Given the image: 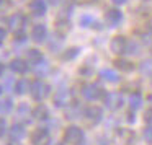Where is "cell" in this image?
Wrapping results in <instances>:
<instances>
[{
    "instance_id": "6da1fadb",
    "label": "cell",
    "mask_w": 152,
    "mask_h": 145,
    "mask_svg": "<svg viewBox=\"0 0 152 145\" xmlns=\"http://www.w3.org/2000/svg\"><path fill=\"white\" fill-rule=\"evenodd\" d=\"M30 91H31V96H33L36 101H43V99L49 95V85H46V83L41 82V80H36V82L31 83Z\"/></svg>"
},
{
    "instance_id": "7a4b0ae2",
    "label": "cell",
    "mask_w": 152,
    "mask_h": 145,
    "mask_svg": "<svg viewBox=\"0 0 152 145\" xmlns=\"http://www.w3.org/2000/svg\"><path fill=\"white\" fill-rule=\"evenodd\" d=\"M64 140L70 145H79L83 142V130L77 125H70L67 127L66 134H64Z\"/></svg>"
},
{
    "instance_id": "3957f363",
    "label": "cell",
    "mask_w": 152,
    "mask_h": 145,
    "mask_svg": "<svg viewBox=\"0 0 152 145\" xmlns=\"http://www.w3.org/2000/svg\"><path fill=\"white\" fill-rule=\"evenodd\" d=\"M8 25H10V30L13 31L15 34H17V33H23L25 26H26V17H23L21 13H15V15H12V17H10Z\"/></svg>"
},
{
    "instance_id": "277c9868",
    "label": "cell",
    "mask_w": 152,
    "mask_h": 145,
    "mask_svg": "<svg viewBox=\"0 0 152 145\" xmlns=\"http://www.w3.org/2000/svg\"><path fill=\"white\" fill-rule=\"evenodd\" d=\"M31 144L33 145H49L51 144V135L46 129H36L31 134Z\"/></svg>"
},
{
    "instance_id": "5b68a950",
    "label": "cell",
    "mask_w": 152,
    "mask_h": 145,
    "mask_svg": "<svg viewBox=\"0 0 152 145\" xmlns=\"http://www.w3.org/2000/svg\"><path fill=\"white\" fill-rule=\"evenodd\" d=\"M82 95L85 99L93 101V99H98L100 96H102V88H100L96 83H88V85H85L82 88Z\"/></svg>"
},
{
    "instance_id": "8992f818",
    "label": "cell",
    "mask_w": 152,
    "mask_h": 145,
    "mask_svg": "<svg viewBox=\"0 0 152 145\" xmlns=\"http://www.w3.org/2000/svg\"><path fill=\"white\" fill-rule=\"evenodd\" d=\"M105 104H106L108 109L116 111V109H119L123 106V96L119 95V93H116V91L108 93V95L105 96Z\"/></svg>"
},
{
    "instance_id": "52a82bcc",
    "label": "cell",
    "mask_w": 152,
    "mask_h": 145,
    "mask_svg": "<svg viewBox=\"0 0 152 145\" xmlns=\"http://www.w3.org/2000/svg\"><path fill=\"white\" fill-rule=\"evenodd\" d=\"M110 49L115 54H124L126 49H128V41H126V38L115 36L111 39V43H110Z\"/></svg>"
},
{
    "instance_id": "ba28073f",
    "label": "cell",
    "mask_w": 152,
    "mask_h": 145,
    "mask_svg": "<svg viewBox=\"0 0 152 145\" xmlns=\"http://www.w3.org/2000/svg\"><path fill=\"white\" fill-rule=\"evenodd\" d=\"M85 117L90 124H98L103 117V112L98 106H90V108L85 109Z\"/></svg>"
},
{
    "instance_id": "9c48e42d",
    "label": "cell",
    "mask_w": 152,
    "mask_h": 145,
    "mask_svg": "<svg viewBox=\"0 0 152 145\" xmlns=\"http://www.w3.org/2000/svg\"><path fill=\"white\" fill-rule=\"evenodd\" d=\"M72 99L69 90H59V91L54 95V104L56 106H67Z\"/></svg>"
},
{
    "instance_id": "30bf717a",
    "label": "cell",
    "mask_w": 152,
    "mask_h": 145,
    "mask_svg": "<svg viewBox=\"0 0 152 145\" xmlns=\"http://www.w3.org/2000/svg\"><path fill=\"white\" fill-rule=\"evenodd\" d=\"M30 12L36 17H43L46 13V2L44 0H31L30 2Z\"/></svg>"
},
{
    "instance_id": "8fae6325",
    "label": "cell",
    "mask_w": 152,
    "mask_h": 145,
    "mask_svg": "<svg viewBox=\"0 0 152 145\" xmlns=\"http://www.w3.org/2000/svg\"><path fill=\"white\" fill-rule=\"evenodd\" d=\"M106 23L110 25V26H118L119 23H121L123 20V13L119 10H116V8H113V10H108L106 12Z\"/></svg>"
},
{
    "instance_id": "7c38bea8",
    "label": "cell",
    "mask_w": 152,
    "mask_h": 145,
    "mask_svg": "<svg viewBox=\"0 0 152 145\" xmlns=\"http://www.w3.org/2000/svg\"><path fill=\"white\" fill-rule=\"evenodd\" d=\"M46 34H48L46 26H43V25H36V26L33 28V31H31V38H33L36 43H43Z\"/></svg>"
},
{
    "instance_id": "4fadbf2b",
    "label": "cell",
    "mask_w": 152,
    "mask_h": 145,
    "mask_svg": "<svg viewBox=\"0 0 152 145\" xmlns=\"http://www.w3.org/2000/svg\"><path fill=\"white\" fill-rule=\"evenodd\" d=\"M25 137V127L20 124H15L13 127L10 129V140L12 142H18Z\"/></svg>"
},
{
    "instance_id": "5bb4252c",
    "label": "cell",
    "mask_w": 152,
    "mask_h": 145,
    "mask_svg": "<svg viewBox=\"0 0 152 145\" xmlns=\"http://www.w3.org/2000/svg\"><path fill=\"white\" fill-rule=\"evenodd\" d=\"M10 69L17 73H25L28 70V65H26V62L21 60V59H13L10 62Z\"/></svg>"
},
{
    "instance_id": "9a60e30c",
    "label": "cell",
    "mask_w": 152,
    "mask_h": 145,
    "mask_svg": "<svg viewBox=\"0 0 152 145\" xmlns=\"http://www.w3.org/2000/svg\"><path fill=\"white\" fill-rule=\"evenodd\" d=\"M100 77H102L103 80H106V82H111V83L119 82L118 73H116L115 70H111V69H103L102 72H100Z\"/></svg>"
},
{
    "instance_id": "2e32d148",
    "label": "cell",
    "mask_w": 152,
    "mask_h": 145,
    "mask_svg": "<svg viewBox=\"0 0 152 145\" xmlns=\"http://www.w3.org/2000/svg\"><path fill=\"white\" fill-rule=\"evenodd\" d=\"M30 82H28L26 78H21L17 82V85H15V91L18 93V95H25V93L30 91Z\"/></svg>"
},
{
    "instance_id": "e0dca14e",
    "label": "cell",
    "mask_w": 152,
    "mask_h": 145,
    "mask_svg": "<svg viewBox=\"0 0 152 145\" xmlns=\"http://www.w3.org/2000/svg\"><path fill=\"white\" fill-rule=\"evenodd\" d=\"M26 59H28V62H31V64H38V62L43 60V56H41V52L36 49H28L26 51Z\"/></svg>"
},
{
    "instance_id": "ac0fdd59",
    "label": "cell",
    "mask_w": 152,
    "mask_h": 145,
    "mask_svg": "<svg viewBox=\"0 0 152 145\" xmlns=\"http://www.w3.org/2000/svg\"><path fill=\"white\" fill-rule=\"evenodd\" d=\"M33 116L36 119H41V121H43V119H46L48 116H49V111H48V108L44 104H38L33 111Z\"/></svg>"
},
{
    "instance_id": "d6986e66",
    "label": "cell",
    "mask_w": 152,
    "mask_h": 145,
    "mask_svg": "<svg viewBox=\"0 0 152 145\" xmlns=\"http://www.w3.org/2000/svg\"><path fill=\"white\" fill-rule=\"evenodd\" d=\"M115 67L119 69V70H123V72H132V70H134V65H132L131 62H128V60H121V59L115 60Z\"/></svg>"
},
{
    "instance_id": "ffe728a7",
    "label": "cell",
    "mask_w": 152,
    "mask_h": 145,
    "mask_svg": "<svg viewBox=\"0 0 152 145\" xmlns=\"http://www.w3.org/2000/svg\"><path fill=\"white\" fill-rule=\"evenodd\" d=\"M129 106H131V109H139L142 106V96L139 93H132L129 96Z\"/></svg>"
},
{
    "instance_id": "44dd1931",
    "label": "cell",
    "mask_w": 152,
    "mask_h": 145,
    "mask_svg": "<svg viewBox=\"0 0 152 145\" xmlns=\"http://www.w3.org/2000/svg\"><path fill=\"white\" fill-rule=\"evenodd\" d=\"M12 109V99H4L0 101V114H5Z\"/></svg>"
},
{
    "instance_id": "7402d4cb",
    "label": "cell",
    "mask_w": 152,
    "mask_h": 145,
    "mask_svg": "<svg viewBox=\"0 0 152 145\" xmlns=\"http://www.w3.org/2000/svg\"><path fill=\"white\" fill-rule=\"evenodd\" d=\"M10 7H12V2H10V0H0V13L7 12Z\"/></svg>"
},
{
    "instance_id": "603a6c76",
    "label": "cell",
    "mask_w": 152,
    "mask_h": 145,
    "mask_svg": "<svg viewBox=\"0 0 152 145\" xmlns=\"http://www.w3.org/2000/svg\"><path fill=\"white\" fill-rule=\"evenodd\" d=\"M141 70H142V72H145V73H152V60H147V62H142Z\"/></svg>"
},
{
    "instance_id": "cb8c5ba5",
    "label": "cell",
    "mask_w": 152,
    "mask_h": 145,
    "mask_svg": "<svg viewBox=\"0 0 152 145\" xmlns=\"http://www.w3.org/2000/svg\"><path fill=\"white\" fill-rule=\"evenodd\" d=\"M144 138H145V142L152 144V125H149L147 129H144Z\"/></svg>"
},
{
    "instance_id": "d4e9b609",
    "label": "cell",
    "mask_w": 152,
    "mask_h": 145,
    "mask_svg": "<svg viewBox=\"0 0 152 145\" xmlns=\"http://www.w3.org/2000/svg\"><path fill=\"white\" fill-rule=\"evenodd\" d=\"M79 47H72V49H69V52H66L64 54V57H66V59H72V57H75L77 54H79Z\"/></svg>"
},
{
    "instance_id": "484cf974",
    "label": "cell",
    "mask_w": 152,
    "mask_h": 145,
    "mask_svg": "<svg viewBox=\"0 0 152 145\" xmlns=\"http://www.w3.org/2000/svg\"><path fill=\"white\" fill-rule=\"evenodd\" d=\"M90 23H93V18H90V17H82V20H80V25L82 26H90Z\"/></svg>"
},
{
    "instance_id": "4316f807",
    "label": "cell",
    "mask_w": 152,
    "mask_h": 145,
    "mask_svg": "<svg viewBox=\"0 0 152 145\" xmlns=\"http://www.w3.org/2000/svg\"><path fill=\"white\" fill-rule=\"evenodd\" d=\"M5 130H7V122L4 119H0V137L5 134Z\"/></svg>"
},
{
    "instance_id": "83f0119b",
    "label": "cell",
    "mask_w": 152,
    "mask_h": 145,
    "mask_svg": "<svg viewBox=\"0 0 152 145\" xmlns=\"http://www.w3.org/2000/svg\"><path fill=\"white\" fill-rule=\"evenodd\" d=\"M144 119H145V122H152V109H149V111H145V114H144Z\"/></svg>"
},
{
    "instance_id": "f1b7e54d",
    "label": "cell",
    "mask_w": 152,
    "mask_h": 145,
    "mask_svg": "<svg viewBox=\"0 0 152 145\" xmlns=\"http://www.w3.org/2000/svg\"><path fill=\"white\" fill-rule=\"evenodd\" d=\"M5 38H7V30H4V28H0V41H4Z\"/></svg>"
},
{
    "instance_id": "f546056e",
    "label": "cell",
    "mask_w": 152,
    "mask_h": 145,
    "mask_svg": "<svg viewBox=\"0 0 152 145\" xmlns=\"http://www.w3.org/2000/svg\"><path fill=\"white\" fill-rule=\"evenodd\" d=\"M77 4H82V5H85V4H93L95 0H75Z\"/></svg>"
},
{
    "instance_id": "4dcf8cb0",
    "label": "cell",
    "mask_w": 152,
    "mask_h": 145,
    "mask_svg": "<svg viewBox=\"0 0 152 145\" xmlns=\"http://www.w3.org/2000/svg\"><path fill=\"white\" fill-rule=\"evenodd\" d=\"M111 2H113L115 5H124L126 2H128V0H111Z\"/></svg>"
},
{
    "instance_id": "1f68e13d",
    "label": "cell",
    "mask_w": 152,
    "mask_h": 145,
    "mask_svg": "<svg viewBox=\"0 0 152 145\" xmlns=\"http://www.w3.org/2000/svg\"><path fill=\"white\" fill-rule=\"evenodd\" d=\"M59 2H61V0H49V4H51V5H57Z\"/></svg>"
},
{
    "instance_id": "d6a6232c",
    "label": "cell",
    "mask_w": 152,
    "mask_h": 145,
    "mask_svg": "<svg viewBox=\"0 0 152 145\" xmlns=\"http://www.w3.org/2000/svg\"><path fill=\"white\" fill-rule=\"evenodd\" d=\"M2 72H4V67H2V64H0V75H2Z\"/></svg>"
},
{
    "instance_id": "836d02e7",
    "label": "cell",
    "mask_w": 152,
    "mask_h": 145,
    "mask_svg": "<svg viewBox=\"0 0 152 145\" xmlns=\"http://www.w3.org/2000/svg\"><path fill=\"white\" fill-rule=\"evenodd\" d=\"M149 103H151V106H152V95L149 96Z\"/></svg>"
},
{
    "instance_id": "e575fe53",
    "label": "cell",
    "mask_w": 152,
    "mask_h": 145,
    "mask_svg": "<svg viewBox=\"0 0 152 145\" xmlns=\"http://www.w3.org/2000/svg\"><path fill=\"white\" fill-rule=\"evenodd\" d=\"M0 95H2V86H0Z\"/></svg>"
}]
</instances>
